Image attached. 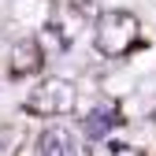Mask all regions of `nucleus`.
Here are the masks:
<instances>
[{
  "instance_id": "nucleus-2",
  "label": "nucleus",
  "mask_w": 156,
  "mask_h": 156,
  "mask_svg": "<svg viewBox=\"0 0 156 156\" xmlns=\"http://www.w3.org/2000/svg\"><path fill=\"white\" fill-rule=\"evenodd\" d=\"M74 104H78V89L67 78H41L26 97L30 115H71Z\"/></svg>"
},
{
  "instance_id": "nucleus-1",
  "label": "nucleus",
  "mask_w": 156,
  "mask_h": 156,
  "mask_svg": "<svg viewBox=\"0 0 156 156\" xmlns=\"http://www.w3.org/2000/svg\"><path fill=\"white\" fill-rule=\"evenodd\" d=\"M138 19H134L130 11H104L101 19H97V26H93V45L97 52H104V56H123L130 52L134 45H138Z\"/></svg>"
},
{
  "instance_id": "nucleus-3",
  "label": "nucleus",
  "mask_w": 156,
  "mask_h": 156,
  "mask_svg": "<svg viewBox=\"0 0 156 156\" xmlns=\"http://www.w3.org/2000/svg\"><path fill=\"white\" fill-rule=\"evenodd\" d=\"M37 152L41 156H78L74 134L67 126H45L41 138H37Z\"/></svg>"
},
{
  "instance_id": "nucleus-5",
  "label": "nucleus",
  "mask_w": 156,
  "mask_h": 156,
  "mask_svg": "<svg viewBox=\"0 0 156 156\" xmlns=\"http://www.w3.org/2000/svg\"><path fill=\"white\" fill-rule=\"evenodd\" d=\"M115 123H119V112H115L112 104H97L86 119H82V130H86V138H104Z\"/></svg>"
},
{
  "instance_id": "nucleus-4",
  "label": "nucleus",
  "mask_w": 156,
  "mask_h": 156,
  "mask_svg": "<svg viewBox=\"0 0 156 156\" xmlns=\"http://www.w3.org/2000/svg\"><path fill=\"white\" fill-rule=\"evenodd\" d=\"M41 48H37V41L34 37H26V41H19L15 48H11V71L15 74H37L41 71Z\"/></svg>"
}]
</instances>
